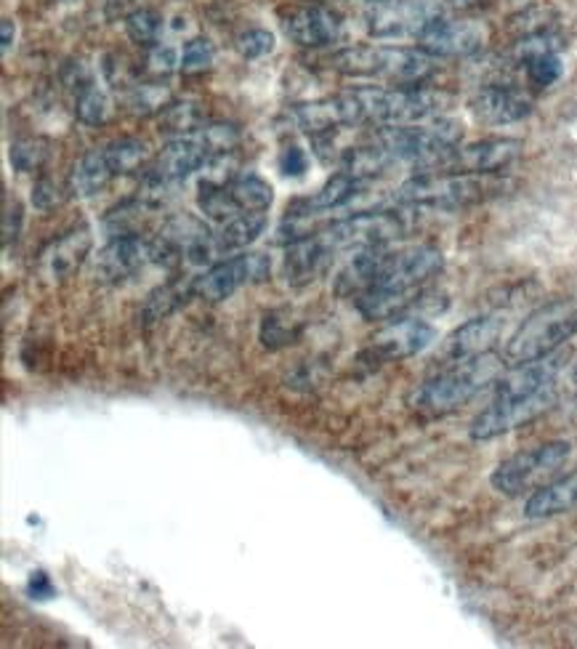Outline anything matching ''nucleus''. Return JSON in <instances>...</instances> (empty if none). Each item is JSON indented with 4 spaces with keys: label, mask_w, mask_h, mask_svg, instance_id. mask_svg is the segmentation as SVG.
I'll return each mask as SVG.
<instances>
[{
    "label": "nucleus",
    "mask_w": 577,
    "mask_h": 649,
    "mask_svg": "<svg viewBox=\"0 0 577 649\" xmlns=\"http://www.w3.org/2000/svg\"><path fill=\"white\" fill-rule=\"evenodd\" d=\"M503 367H508L506 359L493 352L463 363H450L412 391L410 408L423 418L452 416L476 395H482L487 386H493L503 376Z\"/></svg>",
    "instance_id": "1"
},
{
    "label": "nucleus",
    "mask_w": 577,
    "mask_h": 649,
    "mask_svg": "<svg viewBox=\"0 0 577 649\" xmlns=\"http://www.w3.org/2000/svg\"><path fill=\"white\" fill-rule=\"evenodd\" d=\"M331 67L346 77H378L395 85H423L437 72L434 56L421 49L354 45L331 56Z\"/></svg>",
    "instance_id": "2"
},
{
    "label": "nucleus",
    "mask_w": 577,
    "mask_h": 649,
    "mask_svg": "<svg viewBox=\"0 0 577 649\" xmlns=\"http://www.w3.org/2000/svg\"><path fill=\"white\" fill-rule=\"evenodd\" d=\"M359 104L363 126H412V123L434 121L452 104L444 91L426 85H397V88H354Z\"/></svg>",
    "instance_id": "3"
},
{
    "label": "nucleus",
    "mask_w": 577,
    "mask_h": 649,
    "mask_svg": "<svg viewBox=\"0 0 577 649\" xmlns=\"http://www.w3.org/2000/svg\"><path fill=\"white\" fill-rule=\"evenodd\" d=\"M577 336V296L548 301L541 310L522 320V325L506 341V365L533 363L554 354L564 341Z\"/></svg>",
    "instance_id": "4"
},
{
    "label": "nucleus",
    "mask_w": 577,
    "mask_h": 649,
    "mask_svg": "<svg viewBox=\"0 0 577 649\" xmlns=\"http://www.w3.org/2000/svg\"><path fill=\"white\" fill-rule=\"evenodd\" d=\"M503 189L495 174H448V170H429L416 176L397 189L402 206L439 208V211H458V208L476 206L493 198Z\"/></svg>",
    "instance_id": "5"
},
{
    "label": "nucleus",
    "mask_w": 577,
    "mask_h": 649,
    "mask_svg": "<svg viewBox=\"0 0 577 649\" xmlns=\"http://www.w3.org/2000/svg\"><path fill=\"white\" fill-rule=\"evenodd\" d=\"M463 139L461 123L448 117H434L412 126H386L378 130L376 144L395 157V163H410V166L431 170L452 153Z\"/></svg>",
    "instance_id": "6"
},
{
    "label": "nucleus",
    "mask_w": 577,
    "mask_h": 649,
    "mask_svg": "<svg viewBox=\"0 0 577 649\" xmlns=\"http://www.w3.org/2000/svg\"><path fill=\"white\" fill-rule=\"evenodd\" d=\"M573 444L564 442V439H554V442L537 444L533 450H522L516 456L506 458L493 471L490 482L501 495L520 498L529 490H541L543 484H548L550 477L559 474V469L567 463Z\"/></svg>",
    "instance_id": "7"
},
{
    "label": "nucleus",
    "mask_w": 577,
    "mask_h": 649,
    "mask_svg": "<svg viewBox=\"0 0 577 649\" xmlns=\"http://www.w3.org/2000/svg\"><path fill=\"white\" fill-rule=\"evenodd\" d=\"M556 402V386L554 389L541 391V395L529 397H506V399H493L469 426V437L474 442H487V439L503 437L508 431L520 429L537 421L543 412L550 410V405Z\"/></svg>",
    "instance_id": "8"
},
{
    "label": "nucleus",
    "mask_w": 577,
    "mask_h": 649,
    "mask_svg": "<svg viewBox=\"0 0 577 649\" xmlns=\"http://www.w3.org/2000/svg\"><path fill=\"white\" fill-rule=\"evenodd\" d=\"M405 221L391 211H365L349 219L336 221L323 232L333 253L340 251H365V248H386V242L402 238Z\"/></svg>",
    "instance_id": "9"
},
{
    "label": "nucleus",
    "mask_w": 577,
    "mask_h": 649,
    "mask_svg": "<svg viewBox=\"0 0 577 649\" xmlns=\"http://www.w3.org/2000/svg\"><path fill=\"white\" fill-rule=\"evenodd\" d=\"M269 274H272V259L266 253H242L234 255L229 261H219L208 272H202L195 278V296L202 301H227L234 291H240L242 285H259L266 283Z\"/></svg>",
    "instance_id": "10"
},
{
    "label": "nucleus",
    "mask_w": 577,
    "mask_h": 649,
    "mask_svg": "<svg viewBox=\"0 0 577 649\" xmlns=\"http://www.w3.org/2000/svg\"><path fill=\"white\" fill-rule=\"evenodd\" d=\"M487 32L471 19H444L431 17L426 28L418 32V49L434 59H458L482 51Z\"/></svg>",
    "instance_id": "11"
},
{
    "label": "nucleus",
    "mask_w": 577,
    "mask_h": 649,
    "mask_svg": "<svg viewBox=\"0 0 577 649\" xmlns=\"http://www.w3.org/2000/svg\"><path fill=\"white\" fill-rule=\"evenodd\" d=\"M444 259L437 248L431 245H416L408 251L389 253L384 272H380L378 283L373 287H386V291L399 293H423L426 283L442 272Z\"/></svg>",
    "instance_id": "12"
},
{
    "label": "nucleus",
    "mask_w": 577,
    "mask_h": 649,
    "mask_svg": "<svg viewBox=\"0 0 577 649\" xmlns=\"http://www.w3.org/2000/svg\"><path fill=\"white\" fill-rule=\"evenodd\" d=\"M282 123L287 128L301 130V134L323 136L331 134L333 128L363 126V115H359V104L349 91V94L333 96V100L296 104L282 115Z\"/></svg>",
    "instance_id": "13"
},
{
    "label": "nucleus",
    "mask_w": 577,
    "mask_h": 649,
    "mask_svg": "<svg viewBox=\"0 0 577 649\" xmlns=\"http://www.w3.org/2000/svg\"><path fill=\"white\" fill-rule=\"evenodd\" d=\"M434 338V325H429L426 320L399 317L395 323L380 327L370 338V346H367L363 357L373 359V363H399V359H410L429 349Z\"/></svg>",
    "instance_id": "14"
},
{
    "label": "nucleus",
    "mask_w": 577,
    "mask_h": 649,
    "mask_svg": "<svg viewBox=\"0 0 577 649\" xmlns=\"http://www.w3.org/2000/svg\"><path fill=\"white\" fill-rule=\"evenodd\" d=\"M520 139H484L465 144V147H455L431 170H448V174H501V170L514 166L520 160Z\"/></svg>",
    "instance_id": "15"
},
{
    "label": "nucleus",
    "mask_w": 577,
    "mask_h": 649,
    "mask_svg": "<svg viewBox=\"0 0 577 649\" xmlns=\"http://www.w3.org/2000/svg\"><path fill=\"white\" fill-rule=\"evenodd\" d=\"M431 14L421 0H373L365 11L367 32L378 41L416 35L426 28Z\"/></svg>",
    "instance_id": "16"
},
{
    "label": "nucleus",
    "mask_w": 577,
    "mask_h": 649,
    "mask_svg": "<svg viewBox=\"0 0 577 649\" xmlns=\"http://www.w3.org/2000/svg\"><path fill=\"white\" fill-rule=\"evenodd\" d=\"M147 264H155L153 240H144L141 234H120V238L109 240L96 255L94 278L99 283L115 285L134 278Z\"/></svg>",
    "instance_id": "17"
},
{
    "label": "nucleus",
    "mask_w": 577,
    "mask_h": 649,
    "mask_svg": "<svg viewBox=\"0 0 577 649\" xmlns=\"http://www.w3.org/2000/svg\"><path fill=\"white\" fill-rule=\"evenodd\" d=\"M282 30L293 43L304 45V49H323L344 35V22L327 6L312 3L291 9V14L282 17Z\"/></svg>",
    "instance_id": "18"
},
{
    "label": "nucleus",
    "mask_w": 577,
    "mask_h": 649,
    "mask_svg": "<svg viewBox=\"0 0 577 649\" xmlns=\"http://www.w3.org/2000/svg\"><path fill=\"white\" fill-rule=\"evenodd\" d=\"M503 327H506V320H503L501 314H484V317L469 320V323L455 327V331L444 338L439 357L450 365L490 354L495 349L497 341H501Z\"/></svg>",
    "instance_id": "19"
},
{
    "label": "nucleus",
    "mask_w": 577,
    "mask_h": 649,
    "mask_svg": "<svg viewBox=\"0 0 577 649\" xmlns=\"http://www.w3.org/2000/svg\"><path fill=\"white\" fill-rule=\"evenodd\" d=\"M562 365H564V357L556 352L548 354V357L533 359V363L508 365V373H503V376L495 381L493 399L529 397V395H541V391L546 389H554Z\"/></svg>",
    "instance_id": "20"
},
{
    "label": "nucleus",
    "mask_w": 577,
    "mask_h": 649,
    "mask_svg": "<svg viewBox=\"0 0 577 649\" xmlns=\"http://www.w3.org/2000/svg\"><path fill=\"white\" fill-rule=\"evenodd\" d=\"M533 113V100L514 85H487L471 100V115L487 126H508Z\"/></svg>",
    "instance_id": "21"
},
{
    "label": "nucleus",
    "mask_w": 577,
    "mask_h": 649,
    "mask_svg": "<svg viewBox=\"0 0 577 649\" xmlns=\"http://www.w3.org/2000/svg\"><path fill=\"white\" fill-rule=\"evenodd\" d=\"M333 251L327 248L323 234L317 238H304L287 245L285 259H282V272H285L287 285L301 287L310 285L312 280H317L331 264Z\"/></svg>",
    "instance_id": "22"
},
{
    "label": "nucleus",
    "mask_w": 577,
    "mask_h": 649,
    "mask_svg": "<svg viewBox=\"0 0 577 649\" xmlns=\"http://www.w3.org/2000/svg\"><path fill=\"white\" fill-rule=\"evenodd\" d=\"M208 160H211V155H208L206 144L200 142L198 134L181 136V139H174L162 147V153L155 160L153 176H157L160 181L176 184L192 176L195 170H200Z\"/></svg>",
    "instance_id": "23"
},
{
    "label": "nucleus",
    "mask_w": 577,
    "mask_h": 649,
    "mask_svg": "<svg viewBox=\"0 0 577 649\" xmlns=\"http://www.w3.org/2000/svg\"><path fill=\"white\" fill-rule=\"evenodd\" d=\"M91 245H94V238H91L88 229H72L43 253V274L51 283L70 280L83 266V261L88 259Z\"/></svg>",
    "instance_id": "24"
},
{
    "label": "nucleus",
    "mask_w": 577,
    "mask_h": 649,
    "mask_svg": "<svg viewBox=\"0 0 577 649\" xmlns=\"http://www.w3.org/2000/svg\"><path fill=\"white\" fill-rule=\"evenodd\" d=\"M389 251L386 248H365V251H354V259L336 274V293L338 296H354L370 291L378 283L380 272H384Z\"/></svg>",
    "instance_id": "25"
},
{
    "label": "nucleus",
    "mask_w": 577,
    "mask_h": 649,
    "mask_svg": "<svg viewBox=\"0 0 577 649\" xmlns=\"http://www.w3.org/2000/svg\"><path fill=\"white\" fill-rule=\"evenodd\" d=\"M577 509V471L559 480L543 484L524 503V516L529 520H548V516L567 514V511Z\"/></svg>",
    "instance_id": "26"
},
{
    "label": "nucleus",
    "mask_w": 577,
    "mask_h": 649,
    "mask_svg": "<svg viewBox=\"0 0 577 649\" xmlns=\"http://www.w3.org/2000/svg\"><path fill=\"white\" fill-rule=\"evenodd\" d=\"M423 293H399V291H386V287H370V291L359 293L354 299L357 304V312L363 314L365 320H397L402 317L410 306L421 304Z\"/></svg>",
    "instance_id": "27"
},
{
    "label": "nucleus",
    "mask_w": 577,
    "mask_h": 649,
    "mask_svg": "<svg viewBox=\"0 0 577 649\" xmlns=\"http://www.w3.org/2000/svg\"><path fill=\"white\" fill-rule=\"evenodd\" d=\"M113 179L115 174L109 170L107 157H104V147L91 149V153H85L81 160L72 166L67 189L75 198H94V195H99Z\"/></svg>",
    "instance_id": "28"
},
{
    "label": "nucleus",
    "mask_w": 577,
    "mask_h": 649,
    "mask_svg": "<svg viewBox=\"0 0 577 649\" xmlns=\"http://www.w3.org/2000/svg\"><path fill=\"white\" fill-rule=\"evenodd\" d=\"M189 296H195V280H174V283L160 285L144 301L141 317L144 323L153 325L174 314Z\"/></svg>",
    "instance_id": "29"
},
{
    "label": "nucleus",
    "mask_w": 577,
    "mask_h": 649,
    "mask_svg": "<svg viewBox=\"0 0 577 649\" xmlns=\"http://www.w3.org/2000/svg\"><path fill=\"white\" fill-rule=\"evenodd\" d=\"M391 166H395V157L386 153L384 147H378L376 142H373L370 147L349 149V153L344 155V160H340V170L354 176L357 181L378 179V176H384Z\"/></svg>",
    "instance_id": "30"
},
{
    "label": "nucleus",
    "mask_w": 577,
    "mask_h": 649,
    "mask_svg": "<svg viewBox=\"0 0 577 649\" xmlns=\"http://www.w3.org/2000/svg\"><path fill=\"white\" fill-rule=\"evenodd\" d=\"M266 229V213L264 211H248L234 216L232 221H227L221 234H216L219 240L221 253L224 251H240V248H248L251 242L259 240V234H264Z\"/></svg>",
    "instance_id": "31"
},
{
    "label": "nucleus",
    "mask_w": 577,
    "mask_h": 649,
    "mask_svg": "<svg viewBox=\"0 0 577 649\" xmlns=\"http://www.w3.org/2000/svg\"><path fill=\"white\" fill-rule=\"evenodd\" d=\"M359 187H363V181H357L354 176L340 170V174L331 176V179L323 184V189H319V192H314V198L304 202V208L306 211H314V213L333 211V208H344L346 202H352L354 198H357Z\"/></svg>",
    "instance_id": "32"
},
{
    "label": "nucleus",
    "mask_w": 577,
    "mask_h": 649,
    "mask_svg": "<svg viewBox=\"0 0 577 649\" xmlns=\"http://www.w3.org/2000/svg\"><path fill=\"white\" fill-rule=\"evenodd\" d=\"M229 195H232L234 206L240 208V213L266 211L274 200L272 184L253 174L234 176V181H229Z\"/></svg>",
    "instance_id": "33"
},
{
    "label": "nucleus",
    "mask_w": 577,
    "mask_h": 649,
    "mask_svg": "<svg viewBox=\"0 0 577 649\" xmlns=\"http://www.w3.org/2000/svg\"><path fill=\"white\" fill-rule=\"evenodd\" d=\"M147 144L141 139H115L109 142L107 147H104V157H107L109 163V170H113L115 176H128L134 174V170H139L144 166V160H147Z\"/></svg>",
    "instance_id": "34"
},
{
    "label": "nucleus",
    "mask_w": 577,
    "mask_h": 649,
    "mask_svg": "<svg viewBox=\"0 0 577 649\" xmlns=\"http://www.w3.org/2000/svg\"><path fill=\"white\" fill-rule=\"evenodd\" d=\"M198 206L200 211L213 221H232L234 216H240V208L234 206L232 195H229V184H211L202 181L200 184V195H198Z\"/></svg>",
    "instance_id": "35"
},
{
    "label": "nucleus",
    "mask_w": 577,
    "mask_h": 649,
    "mask_svg": "<svg viewBox=\"0 0 577 649\" xmlns=\"http://www.w3.org/2000/svg\"><path fill=\"white\" fill-rule=\"evenodd\" d=\"M200 121H202V113H200L198 104H192V102L174 104L170 102L160 115V130H166V134H174L176 139H181L183 134L200 130Z\"/></svg>",
    "instance_id": "36"
},
{
    "label": "nucleus",
    "mask_w": 577,
    "mask_h": 649,
    "mask_svg": "<svg viewBox=\"0 0 577 649\" xmlns=\"http://www.w3.org/2000/svg\"><path fill=\"white\" fill-rule=\"evenodd\" d=\"M75 115H77V121L85 123V126H99V123H104L109 117L107 94L96 88L94 83L85 85V88L77 91Z\"/></svg>",
    "instance_id": "37"
},
{
    "label": "nucleus",
    "mask_w": 577,
    "mask_h": 649,
    "mask_svg": "<svg viewBox=\"0 0 577 649\" xmlns=\"http://www.w3.org/2000/svg\"><path fill=\"white\" fill-rule=\"evenodd\" d=\"M162 30V17L155 9H136L126 17V32L134 43L155 45Z\"/></svg>",
    "instance_id": "38"
},
{
    "label": "nucleus",
    "mask_w": 577,
    "mask_h": 649,
    "mask_svg": "<svg viewBox=\"0 0 577 649\" xmlns=\"http://www.w3.org/2000/svg\"><path fill=\"white\" fill-rule=\"evenodd\" d=\"M301 336V325L287 323V317H282L280 312L266 314L264 323H261V344L266 349H282V346L296 344Z\"/></svg>",
    "instance_id": "39"
},
{
    "label": "nucleus",
    "mask_w": 577,
    "mask_h": 649,
    "mask_svg": "<svg viewBox=\"0 0 577 649\" xmlns=\"http://www.w3.org/2000/svg\"><path fill=\"white\" fill-rule=\"evenodd\" d=\"M45 160H49V144L41 139H19L14 142V147H11V166H14L19 174L38 170Z\"/></svg>",
    "instance_id": "40"
},
{
    "label": "nucleus",
    "mask_w": 577,
    "mask_h": 649,
    "mask_svg": "<svg viewBox=\"0 0 577 649\" xmlns=\"http://www.w3.org/2000/svg\"><path fill=\"white\" fill-rule=\"evenodd\" d=\"M200 142L206 144L208 155L219 157V155H229L234 147H238L240 134L234 126H227V123H211V126H202L198 130Z\"/></svg>",
    "instance_id": "41"
},
{
    "label": "nucleus",
    "mask_w": 577,
    "mask_h": 649,
    "mask_svg": "<svg viewBox=\"0 0 577 649\" xmlns=\"http://www.w3.org/2000/svg\"><path fill=\"white\" fill-rule=\"evenodd\" d=\"M524 70H527V81L533 83L535 88H548V85H554L562 77L564 64L559 54H543L529 59V62L524 64Z\"/></svg>",
    "instance_id": "42"
},
{
    "label": "nucleus",
    "mask_w": 577,
    "mask_h": 649,
    "mask_svg": "<svg viewBox=\"0 0 577 649\" xmlns=\"http://www.w3.org/2000/svg\"><path fill=\"white\" fill-rule=\"evenodd\" d=\"M170 104V91L166 85H139V88L130 94V107L134 113L149 115V113H162Z\"/></svg>",
    "instance_id": "43"
},
{
    "label": "nucleus",
    "mask_w": 577,
    "mask_h": 649,
    "mask_svg": "<svg viewBox=\"0 0 577 649\" xmlns=\"http://www.w3.org/2000/svg\"><path fill=\"white\" fill-rule=\"evenodd\" d=\"M238 51H240L242 59H261V56L272 54L274 35L269 30H261V28L245 30L238 38Z\"/></svg>",
    "instance_id": "44"
},
{
    "label": "nucleus",
    "mask_w": 577,
    "mask_h": 649,
    "mask_svg": "<svg viewBox=\"0 0 577 649\" xmlns=\"http://www.w3.org/2000/svg\"><path fill=\"white\" fill-rule=\"evenodd\" d=\"M213 43L208 38H195L183 45V56H181V67L183 72H200L208 70L213 64Z\"/></svg>",
    "instance_id": "45"
},
{
    "label": "nucleus",
    "mask_w": 577,
    "mask_h": 649,
    "mask_svg": "<svg viewBox=\"0 0 577 649\" xmlns=\"http://www.w3.org/2000/svg\"><path fill=\"white\" fill-rule=\"evenodd\" d=\"M62 200L64 192L54 179H41L32 187V206H35L38 211H54L56 206H62Z\"/></svg>",
    "instance_id": "46"
},
{
    "label": "nucleus",
    "mask_w": 577,
    "mask_h": 649,
    "mask_svg": "<svg viewBox=\"0 0 577 649\" xmlns=\"http://www.w3.org/2000/svg\"><path fill=\"white\" fill-rule=\"evenodd\" d=\"M306 168H310V157L296 144H291V147L282 149L280 155V170L285 176H304Z\"/></svg>",
    "instance_id": "47"
},
{
    "label": "nucleus",
    "mask_w": 577,
    "mask_h": 649,
    "mask_svg": "<svg viewBox=\"0 0 577 649\" xmlns=\"http://www.w3.org/2000/svg\"><path fill=\"white\" fill-rule=\"evenodd\" d=\"M147 64L155 75H168V72L176 70V51L170 45H153Z\"/></svg>",
    "instance_id": "48"
},
{
    "label": "nucleus",
    "mask_w": 577,
    "mask_h": 649,
    "mask_svg": "<svg viewBox=\"0 0 577 649\" xmlns=\"http://www.w3.org/2000/svg\"><path fill=\"white\" fill-rule=\"evenodd\" d=\"M19 229H22V206L14 200H6L3 208V242H11L19 238Z\"/></svg>",
    "instance_id": "49"
},
{
    "label": "nucleus",
    "mask_w": 577,
    "mask_h": 649,
    "mask_svg": "<svg viewBox=\"0 0 577 649\" xmlns=\"http://www.w3.org/2000/svg\"><path fill=\"white\" fill-rule=\"evenodd\" d=\"M28 592H30L32 599H51V596L56 594V592H54V583H51L49 575L41 573V569H38V573H32V575H30Z\"/></svg>",
    "instance_id": "50"
},
{
    "label": "nucleus",
    "mask_w": 577,
    "mask_h": 649,
    "mask_svg": "<svg viewBox=\"0 0 577 649\" xmlns=\"http://www.w3.org/2000/svg\"><path fill=\"white\" fill-rule=\"evenodd\" d=\"M14 38H17V28L11 19H3L0 22V43H3V54H9L11 45H14Z\"/></svg>",
    "instance_id": "51"
},
{
    "label": "nucleus",
    "mask_w": 577,
    "mask_h": 649,
    "mask_svg": "<svg viewBox=\"0 0 577 649\" xmlns=\"http://www.w3.org/2000/svg\"><path fill=\"white\" fill-rule=\"evenodd\" d=\"M573 381L577 384V363H575V367H573Z\"/></svg>",
    "instance_id": "52"
}]
</instances>
